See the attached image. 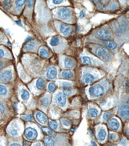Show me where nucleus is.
I'll use <instances>...</instances> for the list:
<instances>
[{
  "label": "nucleus",
  "mask_w": 129,
  "mask_h": 146,
  "mask_svg": "<svg viewBox=\"0 0 129 146\" xmlns=\"http://www.w3.org/2000/svg\"><path fill=\"white\" fill-rule=\"evenodd\" d=\"M91 144H92V145L93 146H97V144H96V143L94 142V141H92V142H91Z\"/></svg>",
  "instance_id": "3c124183"
},
{
  "label": "nucleus",
  "mask_w": 129,
  "mask_h": 146,
  "mask_svg": "<svg viewBox=\"0 0 129 146\" xmlns=\"http://www.w3.org/2000/svg\"><path fill=\"white\" fill-rule=\"evenodd\" d=\"M41 103L44 106L47 107L50 104V99L48 97H44L41 100Z\"/></svg>",
  "instance_id": "c9c22d12"
},
{
  "label": "nucleus",
  "mask_w": 129,
  "mask_h": 146,
  "mask_svg": "<svg viewBox=\"0 0 129 146\" xmlns=\"http://www.w3.org/2000/svg\"><path fill=\"white\" fill-rule=\"evenodd\" d=\"M109 138L110 140L113 141L116 139V135L115 133L110 134Z\"/></svg>",
  "instance_id": "a18cd8bd"
},
{
  "label": "nucleus",
  "mask_w": 129,
  "mask_h": 146,
  "mask_svg": "<svg viewBox=\"0 0 129 146\" xmlns=\"http://www.w3.org/2000/svg\"><path fill=\"white\" fill-rule=\"evenodd\" d=\"M40 45L38 42L31 41L28 42L24 47V50L26 51L35 52L38 49Z\"/></svg>",
  "instance_id": "9b49d317"
},
{
  "label": "nucleus",
  "mask_w": 129,
  "mask_h": 146,
  "mask_svg": "<svg viewBox=\"0 0 129 146\" xmlns=\"http://www.w3.org/2000/svg\"><path fill=\"white\" fill-rule=\"evenodd\" d=\"M89 92L91 96L98 97L104 93L105 90L102 86L97 84L91 87L89 89Z\"/></svg>",
  "instance_id": "6e6552de"
},
{
  "label": "nucleus",
  "mask_w": 129,
  "mask_h": 146,
  "mask_svg": "<svg viewBox=\"0 0 129 146\" xmlns=\"http://www.w3.org/2000/svg\"><path fill=\"white\" fill-rule=\"evenodd\" d=\"M8 132L11 135L15 136L17 135L18 131L17 129L10 128L8 129Z\"/></svg>",
  "instance_id": "58836bf2"
},
{
  "label": "nucleus",
  "mask_w": 129,
  "mask_h": 146,
  "mask_svg": "<svg viewBox=\"0 0 129 146\" xmlns=\"http://www.w3.org/2000/svg\"><path fill=\"white\" fill-rule=\"evenodd\" d=\"M94 53L101 60L109 62L113 58V55L109 49L100 46H93L91 48Z\"/></svg>",
  "instance_id": "7ed1b4c3"
},
{
  "label": "nucleus",
  "mask_w": 129,
  "mask_h": 146,
  "mask_svg": "<svg viewBox=\"0 0 129 146\" xmlns=\"http://www.w3.org/2000/svg\"><path fill=\"white\" fill-rule=\"evenodd\" d=\"M25 136L28 140H34L36 139L37 137L38 133L36 129H35L28 127L26 129Z\"/></svg>",
  "instance_id": "9d476101"
},
{
  "label": "nucleus",
  "mask_w": 129,
  "mask_h": 146,
  "mask_svg": "<svg viewBox=\"0 0 129 146\" xmlns=\"http://www.w3.org/2000/svg\"><path fill=\"white\" fill-rule=\"evenodd\" d=\"M11 57L10 52L5 48H0V59L3 58H10Z\"/></svg>",
  "instance_id": "412c9836"
},
{
  "label": "nucleus",
  "mask_w": 129,
  "mask_h": 146,
  "mask_svg": "<svg viewBox=\"0 0 129 146\" xmlns=\"http://www.w3.org/2000/svg\"><path fill=\"white\" fill-rule=\"evenodd\" d=\"M24 145H28V143H27L25 142V143H24Z\"/></svg>",
  "instance_id": "6e6d98bb"
},
{
  "label": "nucleus",
  "mask_w": 129,
  "mask_h": 146,
  "mask_svg": "<svg viewBox=\"0 0 129 146\" xmlns=\"http://www.w3.org/2000/svg\"><path fill=\"white\" fill-rule=\"evenodd\" d=\"M108 125L111 129L113 130H117L119 128L120 124L118 120L115 119L113 118L109 121Z\"/></svg>",
  "instance_id": "6ab92c4d"
},
{
  "label": "nucleus",
  "mask_w": 129,
  "mask_h": 146,
  "mask_svg": "<svg viewBox=\"0 0 129 146\" xmlns=\"http://www.w3.org/2000/svg\"><path fill=\"white\" fill-rule=\"evenodd\" d=\"M62 86L64 89H69L71 87L72 85L68 82H63Z\"/></svg>",
  "instance_id": "a19ab883"
},
{
  "label": "nucleus",
  "mask_w": 129,
  "mask_h": 146,
  "mask_svg": "<svg viewBox=\"0 0 129 146\" xmlns=\"http://www.w3.org/2000/svg\"><path fill=\"white\" fill-rule=\"evenodd\" d=\"M129 108L126 106H123L121 108L120 112L121 116L126 117H129Z\"/></svg>",
  "instance_id": "393cba45"
},
{
  "label": "nucleus",
  "mask_w": 129,
  "mask_h": 146,
  "mask_svg": "<svg viewBox=\"0 0 129 146\" xmlns=\"http://www.w3.org/2000/svg\"><path fill=\"white\" fill-rule=\"evenodd\" d=\"M63 64L64 67L67 69H71L73 68L75 65V63L72 59L69 57H65L63 59Z\"/></svg>",
  "instance_id": "f3484780"
},
{
  "label": "nucleus",
  "mask_w": 129,
  "mask_h": 146,
  "mask_svg": "<svg viewBox=\"0 0 129 146\" xmlns=\"http://www.w3.org/2000/svg\"><path fill=\"white\" fill-rule=\"evenodd\" d=\"M66 102V98L64 94L60 92L58 94L56 98V102L60 106H63Z\"/></svg>",
  "instance_id": "2eb2a0df"
},
{
  "label": "nucleus",
  "mask_w": 129,
  "mask_h": 146,
  "mask_svg": "<svg viewBox=\"0 0 129 146\" xmlns=\"http://www.w3.org/2000/svg\"><path fill=\"white\" fill-rule=\"evenodd\" d=\"M111 26L112 31L114 32L117 37H123L124 35H125L124 34H125L121 29L118 23L117 22L115 21L113 22L111 24Z\"/></svg>",
  "instance_id": "ddd939ff"
},
{
  "label": "nucleus",
  "mask_w": 129,
  "mask_h": 146,
  "mask_svg": "<svg viewBox=\"0 0 129 146\" xmlns=\"http://www.w3.org/2000/svg\"><path fill=\"white\" fill-rule=\"evenodd\" d=\"M10 146H21L20 144H18V143H13V144L10 145Z\"/></svg>",
  "instance_id": "8fccbe9b"
},
{
  "label": "nucleus",
  "mask_w": 129,
  "mask_h": 146,
  "mask_svg": "<svg viewBox=\"0 0 129 146\" xmlns=\"http://www.w3.org/2000/svg\"><path fill=\"white\" fill-rule=\"evenodd\" d=\"M63 124L65 126H69L70 123L69 121H65L63 122Z\"/></svg>",
  "instance_id": "09e8293b"
},
{
  "label": "nucleus",
  "mask_w": 129,
  "mask_h": 146,
  "mask_svg": "<svg viewBox=\"0 0 129 146\" xmlns=\"http://www.w3.org/2000/svg\"><path fill=\"white\" fill-rule=\"evenodd\" d=\"M21 97L23 100H27L29 97V92L25 89H23L22 92Z\"/></svg>",
  "instance_id": "2f4dec72"
},
{
  "label": "nucleus",
  "mask_w": 129,
  "mask_h": 146,
  "mask_svg": "<svg viewBox=\"0 0 129 146\" xmlns=\"http://www.w3.org/2000/svg\"><path fill=\"white\" fill-rule=\"evenodd\" d=\"M118 23L121 29L125 34H128V23L124 16L119 17L118 20Z\"/></svg>",
  "instance_id": "f8f14e48"
},
{
  "label": "nucleus",
  "mask_w": 129,
  "mask_h": 146,
  "mask_svg": "<svg viewBox=\"0 0 129 146\" xmlns=\"http://www.w3.org/2000/svg\"><path fill=\"white\" fill-rule=\"evenodd\" d=\"M45 145L46 146H53L54 142L52 139L49 137H46L44 140Z\"/></svg>",
  "instance_id": "e433bc0d"
},
{
  "label": "nucleus",
  "mask_w": 129,
  "mask_h": 146,
  "mask_svg": "<svg viewBox=\"0 0 129 146\" xmlns=\"http://www.w3.org/2000/svg\"><path fill=\"white\" fill-rule=\"evenodd\" d=\"M12 78V73L10 70H5L0 73V82L5 83L9 82Z\"/></svg>",
  "instance_id": "1a4fd4ad"
},
{
  "label": "nucleus",
  "mask_w": 129,
  "mask_h": 146,
  "mask_svg": "<svg viewBox=\"0 0 129 146\" xmlns=\"http://www.w3.org/2000/svg\"><path fill=\"white\" fill-rule=\"evenodd\" d=\"M112 116L111 113L109 112H106L103 115V118L105 120H107L111 118Z\"/></svg>",
  "instance_id": "c03bdc74"
},
{
  "label": "nucleus",
  "mask_w": 129,
  "mask_h": 146,
  "mask_svg": "<svg viewBox=\"0 0 129 146\" xmlns=\"http://www.w3.org/2000/svg\"><path fill=\"white\" fill-rule=\"evenodd\" d=\"M49 125L51 129L54 130H56L58 127L57 122L55 121H51L49 122Z\"/></svg>",
  "instance_id": "4c0bfd02"
},
{
  "label": "nucleus",
  "mask_w": 129,
  "mask_h": 146,
  "mask_svg": "<svg viewBox=\"0 0 129 146\" xmlns=\"http://www.w3.org/2000/svg\"><path fill=\"white\" fill-rule=\"evenodd\" d=\"M22 117L25 121H31L33 120V117L32 115H30L27 116H23Z\"/></svg>",
  "instance_id": "37998d69"
},
{
  "label": "nucleus",
  "mask_w": 129,
  "mask_h": 146,
  "mask_svg": "<svg viewBox=\"0 0 129 146\" xmlns=\"http://www.w3.org/2000/svg\"><path fill=\"white\" fill-rule=\"evenodd\" d=\"M53 15L58 20L68 24H72L76 22L75 14L73 9L70 7H62L52 11Z\"/></svg>",
  "instance_id": "f257e3e1"
},
{
  "label": "nucleus",
  "mask_w": 129,
  "mask_h": 146,
  "mask_svg": "<svg viewBox=\"0 0 129 146\" xmlns=\"http://www.w3.org/2000/svg\"><path fill=\"white\" fill-rule=\"evenodd\" d=\"M88 113L90 116L92 117H96L98 116V111L95 109H90L89 110Z\"/></svg>",
  "instance_id": "f704fd0d"
},
{
  "label": "nucleus",
  "mask_w": 129,
  "mask_h": 146,
  "mask_svg": "<svg viewBox=\"0 0 129 146\" xmlns=\"http://www.w3.org/2000/svg\"><path fill=\"white\" fill-rule=\"evenodd\" d=\"M62 76L65 78H71L73 76V73L70 70H66L63 71L62 74Z\"/></svg>",
  "instance_id": "c756f323"
},
{
  "label": "nucleus",
  "mask_w": 129,
  "mask_h": 146,
  "mask_svg": "<svg viewBox=\"0 0 129 146\" xmlns=\"http://www.w3.org/2000/svg\"><path fill=\"white\" fill-rule=\"evenodd\" d=\"M35 145L36 146H41V144L40 143H37V144Z\"/></svg>",
  "instance_id": "864d4df0"
},
{
  "label": "nucleus",
  "mask_w": 129,
  "mask_h": 146,
  "mask_svg": "<svg viewBox=\"0 0 129 146\" xmlns=\"http://www.w3.org/2000/svg\"><path fill=\"white\" fill-rule=\"evenodd\" d=\"M8 92L7 87L3 84H0V96L4 97L7 95Z\"/></svg>",
  "instance_id": "cd10ccee"
},
{
  "label": "nucleus",
  "mask_w": 129,
  "mask_h": 146,
  "mask_svg": "<svg viewBox=\"0 0 129 146\" xmlns=\"http://www.w3.org/2000/svg\"><path fill=\"white\" fill-rule=\"evenodd\" d=\"M7 61L6 60L4 59H0V70L3 68L4 66H6Z\"/></svg>",
  "instance_id": "79ce46f5"
},
{
  "label": "nucleus",
  "mask_w": 129,
  "mask_h": 146,
  "mask_svg": "<svg viewBox=\"0 0 129 146\" xmlns=\"http://www.w3.org/2000/svg\"><path fill=\"white\" fill-rule=\"evenodd\" d=\"M54 23L57 31L63 36H69L74 31V28L72 26L65 24L58 21H54Z\"/></svg>",
  "instance_id": "39448f33"
},
{
  "label": "nucleus",
  "mask_w": 129,
  "mask_h": 146,
  "mask_svg": "<svg viewBox=\"0 0 129 146\" xmlns=\"http://www.w3.org/2000/svg\"><path fill=\"white\" fill-rule=\"evenodd\" d=\"M39 53L41 57L44 58H48L50 56L48 51L45 48H41L39 49Z\"/></svg>",
  "instance_id": "a878e982"
},
{
  "label": "nucleus",
  "mask_w": 129,
  "mask_h": 146,
  "mask_svg": "<svg viewBox=\"0 0 129 146\" xmlns=\"http://www.w3.org/2000/svg\"><path fill=\"white\" fill-rule=\"evenodd\" d=\"M13 5V1H4L2 3V6L6 10L10 9Z\"/></svg>",
  "instance_id": "c85d7f7f"
},
{
  "label": "nucleus",
  "mask_w": 129,
  "mask_h": 146,
  "mask_svg": "<svg viewBox=\"0 0 129 146\" xmlns=\"http://www.w3.org/2000/svg\"><path fill=\"white\" fill-rule=\"evenodd\" d=\"M6 111L5 107L3 103L0 101V120L3 118V116Z\"/></svg>",
  "instance_id": "473e14b6"
},
{
  "label": "nucleus",
  "mask_w": 129,
  "mask_h": 146,
  "mask_svg": "<svg viewBox=\"0 0 129 146\" xmlns=\"http://www.w3.org/2000/svg\"><path fill=\"white\" fill-rule=\"evenodd\" d=\"M93 34L101 39L107 40L111 38L112 36L111 30L107 26L103 27L94 31Z\"/></svg>",
  "instance_id": "0eeeda50"
},
{
  "label": "nucleus",
  "mask_w": 129,
  "mask_h": 146,
  "mask_svg": "<svg viewBox=\"0 0 129 146\" xmlns=\"http://www.w3.org/2000/svg\"><path fill=\"white\" fill-rule=\"evenodd\" d=\"M50 45L56 53H62L65 51L67 46V42L64 39L60 37L55 36L51 38Z\"/></svg>",
  "instance_id": "20e7f679"
},
{
  "label": "nucleus",
  "mask_w": 129,
  "mask_h": 146,
  "mask_svg": "<svg viewBox=\"0 0 129 146\" xmlns=\"http://www.w3.org/2000/svg\"><path fill=\"white\" fill-rule=\"evenodd\" d=\"M81 60L83 64L87 65H91L92 61L91 58L87 56H83L81 58Z\"/></svg>",
  "instance_id": "b1692460"
},
{
  "label": "nucleus",
  "mask_w": 129,
  "mask_h": 146,
  "mask_svg": "<svg viewBox=\"0 0 129 146\" xmlns=\"http://www.w3.org/2000/svg\"><path fill=\"white\" fill-rule=\"evenodd\" d=\"M57 69L53 66L49 67L47 71L46 77L49 79L52 80L55 78L57 74Z\"/></svg>",
  "instance_id": "dca6fc26"
},
{
  "label": "nucleus",
  "mask_w": 129,
  "mask_h": 146,
  "mask_svg": "<svg viewBox=\"0 0 129 146\" xmlns=\"http://www.w3.org/2000/svg\"><path fill=\"white\" fill-rule=\"evenodd\" d=\"M63 92L65 95L67 96L70 95L71 94V92L69 89H64Z\"/></svg>",
  "instance_id": "de8ad7c7"
},
{
  "label": "nucleus",
  "mask_w": 129,
  "mask_h": 146,
  "mask_svg": "<svg viewBox=\"0 0 129 146\" xmlns=\"http://www.w3.org/2000/svg\"><path fill=\"white\" fill-rule=\"evenodd\" d=\"M42 1H37V3L36 4L35 12L37 22L41 25H44L50 19L51 14L44 3Z\"/></svg>",
  "instance_id": "f03ea898"
},
{
  "label": "nucleus",
  "mask_w": 129,
  "mask_h": 146,
  "mask_svg": "<svg viewBox=\"0 0 129 146\" xmlns=\"http://www.w3.org/2000/svg\"><path fill=\"white\" fill-rule=\"evenodd\" d=\"M36 117L37 121L42 124H46L47 121V117L46 115L43 113L41 112L37 113Z\"/></svg>",
  "instance_id": "aec40b11"
},
{
  "label": "nucleus",
  "mask_w": 129,
  "mask_h": 146,
  "mask_svg": "<svg viewBox=\"0 0 129 146\" xmlns=\"http://www.w3.org/2000/svg\"><path fill=\"white\" fill-rule=\"evenodd\" d=\"M48 88L49 90L51 92L54 91L56 88V85L53 82H50L48 84Z\"/></svg>",
  "instance_id": "ea45409f"
},
{
  "label": "nucleus",
  "mask_w": 129,
  "mask_h": 146,
  "mask_svg": "<svg viewBox=\"0 0 129 146\" xmlns=\"http://www.w3.org/2000/svg\"><path fill=\"white\" fill-rule=\"evenodd\" d=\"M86 9H84L82 10L80 14L79 18H83L84 17V16L85 15L86 13Z\"/></svg>",
  "instance_id": "49530a36"
},
{
  "label": "nucleus",
  "mask_w": 129,
  "mask_h": 146,
  "mask_svg": "<svg viewBox=\"0 0 129 146\" xmlns=\"http://www.w3.org/2000/svg\"><path fill=\"white\" fill-rule=\"evenodd\" d=\"M41 129L45 133L49 136H52L53 135V132L50 128L46 127H42Z\"/></svg>",
  "instance_id": "72a5a7b5"
},
{
  "label": "nucleus",
  "mask_w": 129,
  "mask_h": 146,
  "mask_svg": "<svg viewBox=\"0 0 129 146\" xmlns=\"http://www.w3.org/2000/svg\"><path fill=\"white\" fill-rule=\"evenodd\" d=\"M76 129L75 128H72L71 129V130L72 131L74 132L75 131Z\"/></svg>",
  "instance_id": "5fc2aeb1"
},
{
  "label": "nucleus",
  "mask_w": 129,
  "mask_h": 146,
  "mask_svg": "<svg viewBox=\"0 0 129 146\" xmlns=\"http://www.w3.org/2000/svg\"><path fill=\"white\" fill-rule=\"evenodd\" d=\"M26 1H15L14 9L17 15H20L24 7Z\"/></svg>",
  "instance_id": "4468645a"
},
{
  "label": "nucleus",
  "mask_w": 129,
  "mask_h": 146,
  "mask_svg": "<svg viewBox=\"0 0 129 146\" xmlns=\"http://www.w3.org/2000/svg\"><path fill=\"white\" fill-rule=\"evenodd\" d=\"M66 2V1H48V6L50 8L56 5H58L62 4Z\"/></svg>",
  "instance_id": "bb28decb"
},
{
  "label": "nucleus",
  "mask_w": 129,
  "mask_h": 146,
  "mask_svg": "<svg viewBox=\"0 0 129 146\" xmlns=\"http://www.w3.org/2000/svg\"><path fill=\"white\" fill-rule=\"evenodd\" d=\"M128 128L127 129H126V133H127L128 135V136L129 135V131H128Z\"/></svg>",
  "instance_id": "603ef678"
},
{
  "label": "nucleus",
  "mask_w": 129,
  "mask_h": 146,
  "mask_svg": "<svg viewBox=\"0 0 129 146\" xmlns=\"http://www.w3.org/2000/svg\"><path fill=\"white\" fill-rule=\"evenodd\" d=\"M106 135V132L104 129H101L98 134V139L100 141H104L105 140Z\"/></svg>",
  "instance_id": "7c9ffc66"
},
{
  "label": "nucleus",
  "mask_w": 129,
  "mask_h": 146,
  "mask_svg": "<svg viewBox=\"0 0 129 146\" xmlns=\"http://www.w3.org/2000/svg\"><path fill=\"white\" fill-rule=\"evenodd\" d=\"M97 6L102 11H114L119 8V4L117 1H94Z\"/></svg>",
  "instance_id": "423d86ee"
},
{
  "label": "nucleus",
  "mask_w": 129,
  "mask_h": 146,
  "mask_svg": "<svg viewBox=\"0 0 129 146\" xmlns=\"http://www.w3.org/2000/svg\"><path fill=\"white\" fill-rule=\"evenodd\" d=\"M103 44L105 48L112 50L115 49L117 46L116 42L111 40L103 41Z\"/></svg>",
  "instance_id": "a211bd4d"
},
{
  "label": "nucleus",
  "mask_w": 129,
  "mask_h": 146,
  "mask_svg": "<svg viewBox=\"0 0 129 146\" xmlns=\"http://www.w3.org/2000/svg\"><path fill=\"white\" fill-rule=\"evenodd\" d=\"M83 79L84 82L87 84L92 83L94 80V77L92 75L90 74H87L84 75Z\"/></svg>",
  "instance_id": "5701e85b"
},
{
  "label": "nucleus",
  "mask_w": 129,
  "mask_h": 146,
  "mask_svg": "<svg viewBox=\"0 0 129 146\" xmlns=\"http://www.w3.org/2000/svg\"><path fill=\"white\" fill-rule=\"evenodd\" d=\"M45 81L43 78H39L36 82L37 88L39 90H43L45 88Z\"/></svg>",
  "instance_id": "4be33fe9"
}]
</instances>
